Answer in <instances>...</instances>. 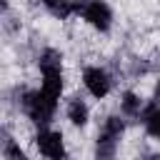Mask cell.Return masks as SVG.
Instances as JSON below:
<instances>
[{
	"instance_id": "obj_1",
	"label": "cell",
	"mask_w": 160,
	"mask_h": 160,
	"mask_svg": "<svg viewBox=\"0 0 160 160\" xmlns=\"http://www.w3.org/2000/svg\"><path fill=\"white\" fill-rule=\"evenodd\" d=\"M38 68H40V80H42L40 88L48 95L60 100L62 85H65L62 82V55L58 50H52V48H45L40 52V58H38Z\"/></svg>"
},
{
	"instance_id": "obj_2",
	"label": "cell",
	"mask_w": 160,
	"mask_h": 160,
	"mask_svg": "<svg viewBox=\"0 0 160 160\" xmlns=\"http://www.w3.org/2000/svg\"><path fill=\"white\" fill-rule=\"evenodd\" d=\"M20 105H22V112L28 115L30 122H35V125H40V128H48L50 120H52V115H55V110H58V98L48 95V92L40 88V90L25 92L22 100H20Z\"/></svg>"
},
{
	"instance_id": "obj_3",
	"label": "cell",
	"mask_w": 160,
	"mask_h": 160,
	"mask_svg": "<svg viewBox=\"0 0 160 160\" xmlns=\"http://www.w3.org/2000/svg\"><path fill=\"white\" fill-rule=\"evenodd\" d=\"M125 132V120L118 115L105 118L100 132H98V142H95V160H115L120 138Z\"/></svg>"
},
{
	"instance_id": "obj_4",
	"label": "cell",
	"mask_w": 160,
	"mask_h": 160,
	"mask_svg": "<svg viewBox=\"0 0 160 160\" xmlns=\"http://www.w3.org/2000/svg\"><path fill=\"white\" fill-rule=\"evenodd\" d=\"M35 145H38V150H40V155L45 160H65V155H68L65 140H62V132L60 130L40 128V132L35 138Z\"/></svg>"
},
{
	"instance_id": "obj_5",
	"label": "cell",
	"mask_w": 160,
	"mask_h": 160,
	"mask_svg": "<svg viewBox=\"0 0 160 160\" xmlns=\"http://www.w3.org/2000/svg\"><path fill=\"white\" fill-rule=\"evenodd\" d=\"M80 12H82V20L100 32H108L112 25V10L105 0H88L80 5Z\"/></svg>"
},
{
	"instance_id": "obj_6",
	"label": "cell",
	"mask_w": 160,
	"mask_h": 160,
	"mask_svg": "<svg viewBox=\"0 0 160 160\" xmlns=\"http://www.w3.org/2000/svg\"><path fill=\"white\" fill-rule=\"evenodd\" d=\"M82 85L88 88V92H90L92 98L102 100V98L112 90V78H110V72H108L105 68L90 65V68L82 70Z\"/></svg>"
},
{
	"instance_id": "obj_7",
	"label": "cell",
	"mask_w": 160,
	"mask_h": 160,
	"mask_svg": "<svg viewBox=\"0 0 160 160\" xmlns=\"http://www.w3.org/2000/svg\"><path fill=\"white\" fill-rule=\"evenodd\" d=\"M68 120L75 125V128H82L85 122H88V118H90V108L85 105V100H80V98H72L70 102H68Z\"/></svg>"
},
{
	"instance_id": "obj_8",
	"label": "cell",
	"mask_w": 160,
	"mask_h": 160,
	"mask_svg": "<svg viewBox=\"0 0 160 160\" xmlns=\"http://www.w3.org/2000/svg\"><path fill=\"white\" fill-rule=\"evenodd\" d=\"M140 118H142V125H145V130H148L152 138H160V102H155V105L145 108Z\"/></svg>"
},
{
	"instance_id": "obj_9",
	"label": "cell",
	"mask_w": 160,
	"mask_h": 160,
	"mask_svg": "<svg viewBox=\"0 0 160 160\" xmlns=\"http://www.w3.org/2000/svg\"><path fill=\"white\" fill-rule=\"evenodd\" d=\"M42 5H45L52 15H58L60 20H65V18H70L75 10H80V5H72L70 0H42Z\"/></svg>"
},
{
	"instance_id": "obj_10",
	"label": "cell",
	"mask_w": 160,
	"mask_h": 160,
	"mask_svg": "<svg viewBox=\"0 0 160 160\" xmlns=\"http://www.w3.org/2000/svg\"><path fill=\"white\" fill-rule=\"evenodd\" d=\"M120 110L128 118H138V115H142V100L135 92H125L122 100H120Z\"/></svg>"
},
{
	"instance_id": "obj_11",
	"label": "cell",
	"mask_w": 160,
	"mask_h": 160,
	"mask_svg": "<svg viewBox=\"0 0 160 160\" xmlns=\"http://www.w3.org/2000/svg\"><path fill=\"white\" fill-rule=\"evenodd\" d=\"M2 155H5V160H28V155H25V150L12 140V138H5V145H2Z\"/></svg>"
},
{
	"instance_id": "obj_12",
	"label": "cell",
	"mask_w": 160,
	"mask_h": 160,
	"mask_svg": "<svg viewBox=\"0 0 160 160\" xmlns=\"http://www.w3.org/2000/svg\"><path fill=\"white\" fill-rule=\"evenodd\" d=\"M145 160H160V155H148Z\"/></svg>"
},
{
	"instance_id": "obj_13",
	"label": "cell",
	"mask_w": 160,
	"mask_h": 160,
	"mask_svg": "<svg viewBox=\"0 0 160 160\" xmlns=\"http://www.w3.org/2000/svg\"><path fill=\"white\" fill-rule=\"evenodd\" d=\"M78 2H80V5H82V2H88V0H78Z\"/></svg>"
}]
</instances>
